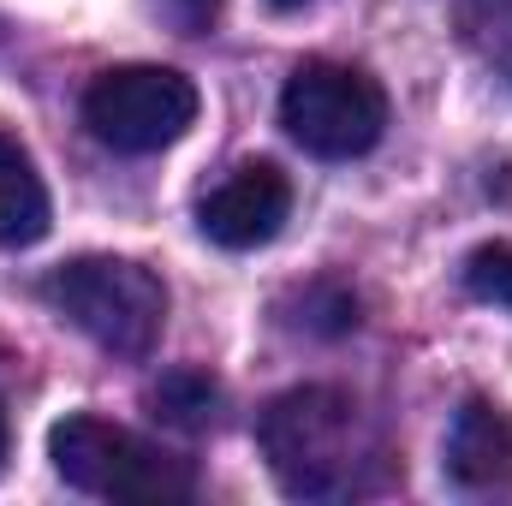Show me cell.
Here are the masks:
<instances>
[{"instance_id": "8992f818", "label": "cell", "mask_w": 512, "mask_h": 506, "mask_svg": "<svg viewBox=\"0 0 512 506\" xmlns=\"http://www.w3.org/2000/svg\"><path fill=\"white\" fill-rule=\"evenodd\" d=\"M292 215V179L274 167V161H245L233 167L197 209L203 233L221 245V251H256L268 245Z\"/></svg>"}, {"instance_id": "3957f363", "label": "cell", "mask_w": 512, "mask_h": 506, "mask_svg": "<svg viewBox=\"0 0 512 506\" xmlns=\"http://www.w3.org/2000/svg\"><path fill=\"white\" fill-rule=\"evenodd\" d=\"M48 459H54L60 483H72L78 495H96V501H191L197 495L191 459L131 435L96 411L60 417L48 435Z\"/></svg>"}, {"instance_id": "4fadbf2b", "label": "cell", "mask_w": 512, "mask_h": 506, "mask_svg": "<svg viewBox=\"0 0 512 506\" xmlns=\"http://www.w3.org/2000/svg\"><path fill=\"white\" fill-rule=\"evenodd\" d=\"M268 6H280V12H298V6H310V0H268Z\"/></svg>"}, {"instance_id": "9c48e42d", "label": "cell", "mask_w": 512, "mask_h": 506, "mask_svg": "<svg viewBox=\"0 0 512 506\" xmlns=\"http://www.w3.org/2000/svg\"><path fill=\"white\" fill-rule=\"evenodd\" d=\"M149 411H155V423H167L179 435H203L221 417V381L209 370H167L149 387Z\"/></svg>"}, {"instance_id": "277c9868", "label": "cell", "mask_w": 512, "mask_h": 506, "mask_svg": "<svg viewBox=\"0 0 512 506\" xmlns=\"http://www.w3.org/2000/svg\"><path fill=\"white\" fill-rule=\"evenodd\" d=\"M280 126L298 149L322 161H352L376 149L387 131V90L364 66L304 60L280 90Z\"/></svg>"}, {"instance_id": "7c38bea8", "label": "cell", "mask_w": 512, "mask_h": 506, "mask_svg": "<svg viewBox=\"0 0 512 506\" xmlns=\"http://www.w3.org/2000/svg\"><path fill=\"white\" fill-rule=\"evenodd\" d=\"M6 447H12V429H6V399H0V459H6Z\"/></svg>"}, {"instance_id": "8fae6325", "label": "cell", "mask_w": 512, "mask_h": 506, "mask_svg": "<svg viewBox=\"0 0 512 506\" xmlns=\"http://www.w3.org/2000/svg\"><path fill=\"white\" fill-rule=\"evenodd\" d=\"M167 18H173L185 36H209L215 18H221V0H167Z\"/></svg>"}, {"instance_id": "7a4b0ae2", "label": "cell", "mask_w": 512, "mask_h": 506, "mask_svg": "<svg viewBox=\"0 0 512 506\" xmlns=\"http://www.w3.org/2000/svg\"><path fill=\"white\" fill-rule=\"evenodd\" d=\"M42 298L114 358H149L167 328V286L131 256H72L42 280Z\"/></svg>"}, {"instance_id": "ba28073f", "label": "cell", "mask_w": 512, "mask_h": 506, "mask_svg": "<svg viewBox=\"0 0 512 506\" xmlns=\"http://www.w3.org/2000/svg\"><path fill=\"white\" fill-rule=\"evenodd\" d=\"M48 227H54L48 185H42L30 149L0 131V245L6 251H24V245L48 239Z\"/></svg>"}, {"instance_id": "5b68a950", "label": "cell", "mask_w": 512, "mask_h": 506, "mask_svg": "<svg viewBox=\"0 0 512 506\" xmlns=\"http://www.w3.org/2000/svg\"><path fill=\"white\" fill-rule=\"evenodd\" d=\"M84 126L120 155H155L197 126V84L173 66H108L84 90Z\"/></svg>"}, {"instance_id": "52a82bcc", "label": "cell", "mask_w": 512, "mask_h": 506, "mask_svg": "<svg viewBox=\"0 0 512 506\" xmlns=\"http://www.w3.org/2000/svg\"><path fill=\"white\" fill-rule=\"evenodd\" d=\"M447 477L471 495L512 489V417L495 399H465L447 435Z\"/></svg>"}, {"instance_id": "30bf717a", "label": "cell", "mask_w": 512, "mask_h": 506, "mask_svg": "<svg viewBox=\"0 0 512 506\" xmlns=\"http://www.w3.org/2000/svg\"><path fill=\"white\" fill-rule=\"evenodd\" d=\"M465 286H471V298L512 310V239L477 245V251L465 256Z\"/></svg>"}, {"instance_id": "6da1fadb", "label": "cell", "mask_w": 512, "mask_h": 506, "mask_svg": "<svg viewBox=\"0 0 512 506\" xmlns=\"http://www.w3.org/2000/svg\"><path fill=\"white\" fill-rule=\"evenodd\" d=\"M256 441H262L268 471L280 477V489L298 495V501L352 495L358 489V471L370 465L364 459L358 405L340 387H292V393H280L262 411Z\"/></svg>"}]
</instances>
